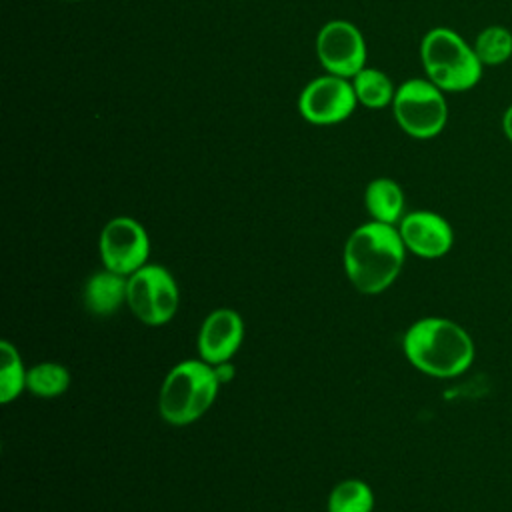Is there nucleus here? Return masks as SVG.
I'll use <instances>...</instances> for the list:
<instances>
[{
    "label": "nucleus",
    "instance_id": "7ed1b4c3",
    "mask_svg": "<svg viewBox=\"0 0 512 512\" xmlns=\"http://www.w3.org/2000/svg\"><path fill=\"white\" fill-rule=\"evenodd\" d=\"M424 76L446 94L468 92L484 74L472 44L454 28L434 26L420 40Z\"/></svg>",
    "mask_w": 512,
    "mask_h": 512
},
{
    "label": "nucleus",
    "instance_id": "ddd939ff",
    "mask_svg": "<svg viewBox=\"0 0 512 512\" xmlns=\"http://www.w3.org/2000/svg\"><path fill=\"white\" fill-rule=\"evenodd\" d=\"M404 190L402 186L386 176L374 178L364 190V206L372 220L382 224L398 226L404 212Z\"/></svg>",
    "mask_w": 512,
    "mask_h": 512
},
{
    "label": "nucleus",
    "instance_id": "dca6fc26",
    "mask_svg": "<svg viewBox=\"0 0 512 512\" xmlns=\"http://www.w3.org/2000/svg\"><path fill=\"white\" fill-rule=\"evenodd\" d=\"M70 386V372L60 362H38L28 368L26 390L38 398H56L62 396Z\"/></svg>",
    "mask_w": 512,
    "mask_h": 512
},
{
    "label": "nucleus",
    "instance_id": "f257e3e1",
    "mask_svg": "<svg viewBox=\"0 0 512 512\" xmlns=\"http://www.w3.org/2000/svg\"><path fill=\"white\" fill-rule=\"evenodd\" d=\"M406 252L398 226L370 220L354 228L346 238L342 252L344 272L358 292L374 296L394 284Z\"/></svg>",
    "mask_w": 512,
    "mask_h": 512
},
{
    "label": "nucleus",
    "instance_id": "423d86ee",
    "mask_svg": "<svg viewBox=\"0 0 512 512\" xmlns=\"http://www.w3.org/2000/svg\"><path fill=\"white\" fill-rule=\"evenodd\" d=\"M126 304L130 312L148 326L170 322L180 304L176 278L160 264H146L128 276Z\"/></svg>",
    "mask_w": 512,
    "mask_h": 512
},
{
    "label": "nucleus",
    "instance_id": "412c9836",
    "mask_svg": "<svg viewBox=\"0 0 512 512\" xmlns=\"http://www.w3.org/2000/svg\"><path fill=\"white\" fill-rule=\"evenodd\" d=\"M64 2H80V0H64Z\"/></svg>",
    "mask_w": 512,
    "mask_h": 512
},
{
    "label": "nucleus",
    "instance_id": "6e6552de",
    "mask_svg": "<svg viewBox=\"0 0 512 512\" xmlns=\"http://www.w3.org/2000/svg\"><path fill=\"white\" fill-rule=\"evenodd\" d=\"M356 106L352 82L328 72L312 78L298 96L300 116L316 126L340 124L354 114Z\"/></svg>",
    "mask_w": 512,
    "mask_h": 512
},
{
    "label": "nucleus",
    "instance_id": "0eeeda50",
    "mask_svg": "<svg viewBox=\"0 0 512 512\" xmlns=\"http://www.w3.org/2000/svg\"><path fill=\"white\" fill-rule=\"evenodd\" d=\"M98 250L106 270L130 276L148 264L150 238L138 220L116 216L104 224L98 238Z\"/></svg>",
    "mask_w": 512,
    "mask_h": 512
},
{
    "label": "nucleus",
    "instance_id": "f03ea898",
    "mask_svg": "<svg viewBox=\"0 0 512 512\" xmlns=\"http://www.w3.org/2000/svg\"><path fill=\"white\" fill-rule=\"evenodd\" d=\"M402 352L418 372L440 380L464 374L476 358V346L468 330L442 316L412 322L402 336Z\"/></svg>",
    "mask_w": 512,
    "mask_h": 512
},
{
    "label": "nucleus",
    "instance_id": "20e7f679",
    "mask_svg": "<svg viewBox=\"0 0 512 512\" xmlns=\"http://www.w3.org/2000/svg\"><path fill=\"white\" fill-rule=\"evenodd\" d=\"M218 386L212 364L202 358L182 360L170 368L160 386L158 412L172 426L192 424L210 410Z\"/></svg>",
    "mask_w": 512,
    "mask_h": 512
},
{
    "label": "nucleus",
    "instance_id": "39448f33",
    "mask_svg": "<svg viewBox=\"0 0 512 512\" xmlns=\"http://www.w3.org/2000/svg\"><path fill=\"white\" fill-rule=\"evenodd\" d=\"M392 114L404 134L416 140L436 138L448 124L446 92L426 76L408 78L396 86Z\"/></svg>",
    "mask_w": 512,
    "mask_h": 512
},
{
    "label": "nucleus",
    "instance_id": "aec40b11",
    "mask_svg": "<svg viewBox=\"0 0 512 512\" xmlns=\"http://www.w3.org/2000/svg\"><path fill=\"white\" fill-rule=\"evenodd\" d=\"M500 126H502V134H504V138L512 144V102H510V104L506 106V110L502 112Z\"/></svg>",
    "mask_w": 512,
    "mask_h": 512
},
{
    "label": "nucleus",
    "instance_id": "4468645a",
    "mask_svg": "<svg viewBox=\"0 0 512 512\" xmlns=\"http://www.w3.org/2000/svg\"><path fill=\"white\" fill-rule=\"evenodd\" d=\"M352 88L356 94V100L360 106H366L370 110H380L386 106H392L396 86L392 84L390 76L378 68L364 66L360 72H356L352 78Z\"/></svg>",
    "mask_w": 512,
    "mask_h": 512
},
{
    "label": "nucleus",
    "instance_id": "1a4fd4ad",
    "mask_svg": "<svg viewBox=\"0 0 512 512\" xmlns=\"http://www.w3.org/2000/svg\"><path fill=\"white\" fill-rule=\"evenodd\" d=\"M316 56L328 74L352 78L366 66V42L356 24L336 18L316 34Z\"/></svg>",
    "mask_w": 512,
    "mask_h": 512
},
{
    "label": "nucleus",
    "instance_id": "9d476101",
    "mask_svg": "<svg viewBox=\"0 0 512 512\" xmlns=\"http://www.w3.org/2000/svg\"><path fill=\"white\" fill-rule=\"evenodd\" d=\"M398 232L406 250L426 260L442 258L454 246L452 224L432 210L406 212L398 222Z\"/></svg>",
    "mask_w": 512,
    "mask_h": 512
},
{
    "label": "nucleus",
    "instance_id": "9b49d317",
    "mask_svg": "<svg viewBox=\"0 0 512 512\" xmlns=\"http://www.w3.org/2000/svg\"><path fill=\"white\" fill-rule=\"evenodd\" d=\"M244 340V320L232 308L212 310L198 330V354L208 364L232 360Z\"/></svg>",
    "mask_w": 512,
    "mask_h": 512
},
{
    "label": "nucleus",
    "instance_id": "f8f14e48",
    "mask_svg": "<svg viewBox=\"0 0 512 512\" xmlns=\"http://www.w3.org/2000/svg\"><path fill=\"white\" fill-rule=\"evenodd\" d=\"M128 276L116 274L112 270L94 272L84 284V306L94 316H112L126 304Z\"/></svg>",
    "mask_w": 512,
    "mask_h": 512
},
{
    "label": "nucleus",
    "instance_id": "f3484780",
    "mask_svg": "<svg viewBox=\"0 0 512 512\" xmlns=\"http://www.w3.org/2000/svg\"><path fill=\"white\" fill-rule=\"evenodd\" d=\"M26 374L28 370L24 368L18 348L12 342L2 340L0 342V402L2 404L16 400L22 394V390H26Z\"/></svg>",
    "mask_w": 512,
    "mask_h": 512
},
{
    "label": "nucleus",
    "instance_id": "2eb2a0df",
    "mask_svg": "<svg viewBox=\"0 0 512 512\" xmlns=\"http://www.w3.org/2000/svg\"><path fill=\"white\" fill-rule=\"evenodd\" d=\"M472 48L484 68L504 66L512 58V30L502 24L484 26L476 34Z\"/></svg>",
    "mask_w": 512,
    "mask_h": 512
},
{
    "label": "nucleus",
    "instance_id": "a211bd4d",
    "mask_svg": "<svg viewBox=\"0 0 512 512\" xmlns=\"http://www.w3.org/2000/svg\"><path fill=\"white\" fill-rule=\"evenodd\" d=\"M374 492L358 478L338 482L328 496V512H372Z\"/></svg>",
    "mask_w": 512,
    "mask_h": 512
},
{
    "label": "nucleus",
    "instance_id": "6ab92c4d",
    "mask_svg": "<svg viewBox=\"0 0 512 512\" xmlns=\"http://www.w3.org/2000/svg\"><path fill=\"white\" fill-rule=\"evenodd\" d=\"M212 368H214L216 380H218L220 384H228V382L234 378V374H236V368H234V364H232L230 360L220 362V364H214Z\"/></svg>",
    "mask_w": 512,
    "mask_h": 512
}]
</instances>
